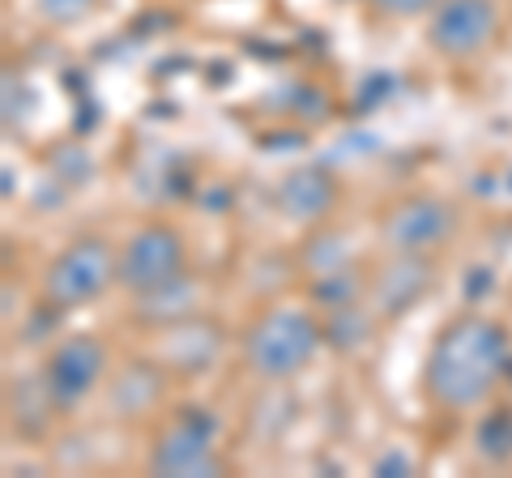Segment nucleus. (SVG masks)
Listing matches in <instances>:
<instances>
[{
	"instance_id": "obj_16",
	"label": "nucleus",
	"mask_w": 512,
	"mask_h": 478,
	"mask_svg": "<svg viewBox=\"0 0 512 478\" xmlns=\"http://www.w3.org/2000/svg\"><path fill=\"white\" fill-rule=\"evenodd\" d=\"M43 9L52 13V18H82L90 9V0H43Z\"/></svg>"
},
{
	"instance_id": "obj_17",
	"label": "nucleus",
	"mask_w": 512,
	"mask_h": 478,
	"mask_svg": "<svg viewBox=\"0 0 512 478\" xmlns=\"http://www.w3.org/2000/svg\"><path fill=\"white\" fill-rule=\"evenodd\" d=\"M414 466H410V457L406 453H384L376 466H372V474H410Z\"/></svg>"
},
{
	"instance_id": "obj_1",
	"label": "nucleus",
	"mask_w": 512,
	"mask_h": 478,
	"mask_svg": "<svg viewBox=\"0 0 512 478\" xmlns=\"http://www.w3.org/2000/svg\"><path fill=\"white\" fill-rule=\"evenodd\" d=\"M508 355H512V342L500 321L478 312L453 316L436 333L423 363L427 402L444 414H466L474 406H483L508 372Z\"/></svg>"
},
{
	"instance_id": "obj_7",
	"label": "nucleus",
	"mask_w": 512,
	"mask_h": 478,
	"mask_svg": "<svg viewBox=\"0 0 512 478\" xmlns=\"http://www.w3.org/2000/svg\"><path fill=\"white\" fill-rule=\"evenodd\" d=\"M103 380H107V346L94 333H69L64 342H56L39 372V385L52 397L56 410L82 406Z\"/></svg>"
},
{
	"instance_id": "obj_8",
	"label": "nucleus",
	"mask_w": 512,
	"mask_h": 478,
	"mask_svg": "<svg viewBox=\"0 0 512 478\" xmlns=\"http://www.w3.org/2000/svg\"><path fill=\"white\" fill-rule=\"evenodd\" d=\"M453 227H457V210L444 197L410 193L380 214V244L389 252L431 257V252L453 239Z\"/></svg>"
},
{
	"instance_id": "obj_9",
	"label": "nucleus",
	"mask_w": 512,
	"mask_h": 478,
	"mask_svg": "<svg viewBox=\"0 0 512 478\" xmlns=\"http://www.w3.org/2000/svg\"><path fill=\"white\" fill-rule=\"evenodd\" d=\"M333 205H338V180L329 167L303 163L278 180V210L291 222H320L333 214Z\"/></svg>"
},
{
	"instance_id": "obj_14",
	"label": "nucleus",
	"mask_w": 512,
	"mask_h": 478,
	"mask_svg": "<svg viewBox=\"0 0 512 478\" xmlns=\"http://www.w3.org/2000/svg\"><path fill=\"white\" fill-rule=\"evenodd\" d=\"M478 449H483V457H491V461L512 457V410L487 414V423L478 427Z\"/></svg>"
},
{
	"instance_id": "obj_10",
	"label": "nucleus",
	"mask_w": 512,
	"mask_h": 478,
	"mask_svg": "<svg viewBox=\"0 0 512 478\" xmlns=\"http://www.w3.org/2000/svg\"><path fill=\"white\" fill-rule=\"evenodd\" d=\"M427 286H431V257L393 252V261L384 269H376L372 291H367V304H372L380 316H402L406 308L419 304Z\"/></svg>"
},
{
	"instance_id": "obj_4",
	"label": "nucleus",
	"mask_w": 512,
	"mask_h": 478,
	"mask_svg": "<svg viewBox=\"0 0 512 478\" xmlns=\"http://www.w3.org/2000/svg\"><path fill=\"white\" fill-rule=\"evenodd\" d=\"M150 474L158 478H210L222 474L218 423L205 410H180L158 427L150 444Z\"/></svg>"
},
{
	"instance_id": "obj_3",
	"label": "nucleus",
	"mask_w": 512,
	"mask_h": 478,
	"mask_svg": "<svg viewBox=\"0 0 512 478\" xmlns=\"http://www.w3.org/2000/svg\"><path fill=\"white\" fill-rule=\"evenodd\" d=\"M111 282H120V252L111 248V239L77 235L43 269V304L56 312L90 308L107 295Z\"/></svg>"
},
{
	"instance_id": "obj_15",
	"label": "nucleus",
	"mask_w": 512,
	"mask_h": 478,
	"mask_svg": "<svg viewBox=\"0 0 512 478\" xmlns=\"http://www.w3.org/2000/svg\"><path fill=\"white\" fill-rule=\"evenodd\" d=\"M380 18H393V22H410V18H427L440 0H367Z\"/></svg>"
},
{
	"instance_id": "obj_6",
	"label": "nucleus",
	"mask_w": 512,
	"mask_h": 478,
	"mask_svg": "<svg viewBox=\"0 0 512 478\" xmlns=\"http://www.w3.org/2000/svg\"><path fill=\"white\" fill-rule=\"evenodd\" d=\"M188 274V248L184 235L167 222H146L124 239L120 248V286L128 295H146L154 286H167Z\"/></svg>"
},
{
	"instance_id": "obj_13",
	"label": "nucleus",
	"mask_w": 512,
	"mask_h": 478,
	"mask_svg": "<svg viewBox=\"0 0 512 478\" xmlns=\"http://www.w3.org/2000/svg\"><path fill=\"white\" fill-rule=\"evenodd\" d=\"M133 316L141 325H154V329H167V325H180L192 316V308H197V282H192V274H180L175 282L167 286H154V291L146 295H133Z\"/></svg>"
},
{
	"instance_id": "obj_2",
	"label": "nucleus",
	"mask_w": 512,
	"mask_h": 478,
	"mask_svg": "<svg viewBox=\"0 0 512 478\" xmlns=\"http://www.w3.org/2000/svg\"><path fill=\"white\" fill-rule=\"evenodd\" d=\"M320 342H325V329L308 308L274 304L244 329L239 359H244L248 376L265 380V385H282V380H295L320 355Z\"/></svg>"
},
{
	"instance_id": "obj_12",
	"label": "nucleus",
	"mask_w": 512,
	"mask_h": 478,
	"mask_svg": "<svg viewBox=\"0 0 512 478\" xmlns=\"http://www.w3.org/2000/svg\"><path fill=\"white\" fill-rule=\"evenodd\" d=\"M163 355H167V368L184 376H201L218 355V329L210 321H197V316H188L180 325H167Z\"/></svg>"
},
{
	"instance_id": "obj_5",
	"label": "nucleus",
	"mask_w": 512,
	"mask_h": 478,
	"mask_svg": "<svg viewBox=\"0 0 512 478\" xmlns=\"http://www.w3.org/2000/svg\"><path fill=\"white\" fill-rule=\"evenodd\" d=\"M500 35V5L495 0H440L427 13V47L453 65H470Z\"/></svg>"
},
{
	"instance_id": "obj_11",
	"label": "nucleus",
	"mask_w": 512,
	"mask_h": 478,
	"mask_svg": "<svg viewBox=\"0 0 512 478\" xmlns=\"http://www.w3.org/2000/svg\"><path fill=\"white\" fill-rule=\"evenodd\" d=\"M163 402V368L150 363H128L124 372L111 380V414L120 419H146Z\"/></svg>"
}]
</instances>
